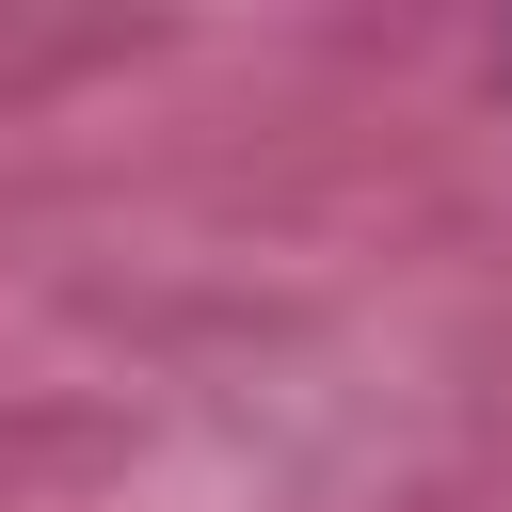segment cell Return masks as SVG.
Returning a JSON list of instances; mask_svg holds the SVG:
<instances>
[]
</instances>
